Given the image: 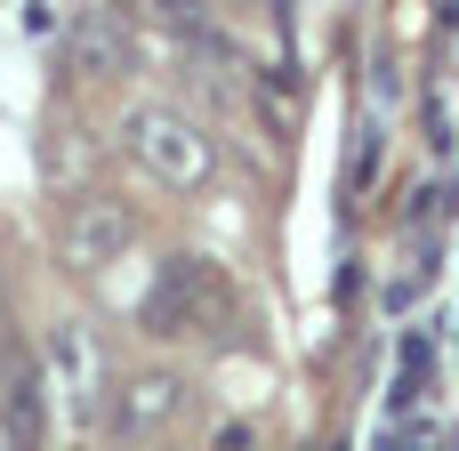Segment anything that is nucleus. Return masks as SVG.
<instances>
[{"label": "nucleus", "instance_id": "f257e3e1", "mask_svg": "<svg viewBox=\"0 0 459 451\" xmlns=\"http://www.w3.org/2000/svg\"><path fill=\"white\" fill-rule=\"evenodd\" d=\"M121 145H129V161H137L153 186H169V194H202V186L218 178L210 129H202L194 113H178V105H129V113H121Z\"/></svg>", "mask_w": 459, "mask_h": 451}, {"label": "nucleus", "instance_id": "f03ea898", "mask_svg": "<svg viewBox=\"0 0 459 451\" xmlns=\"http://www.w3.org/2000/svg\"><path fill=\"white\" fill-rule=\"evenodd\" d=\"M226 315H234V299H226V274H218L210 258H169V266L153 274V299H145V331H153V339L218 331Z\"/></svg>", "mask_w": 459, "mask_h": 451}, {"label": "nucleus", "instance_id": "7ed1b4c3", "mask_svg": "<svg viewBox=\"0 0 459 451\" xmlns=\"http://www.w3.org/2000/svg\"><path fill=\"white\" fill-rule=\"evenodd\" d=\"M129 242H137V210H129V202H113V194H81V202L65 210V226H56V250H65V266H73V274L113 266Z\"/></svg>", "mask_w": 459, "mask_h": 451}, {"label": "nucleus", "instance_id": "0eeeda50", "mask_svg": "<svg viewBox=\"0 0 459 451\" xmlns=\"http://www.w3.org/2000/svg\"><path fill=\"white\" fill-rule=\"evenodd\" d=\"M48 379L24 363V355H8V371H0V412H8V428L24 436V451H40V436H48Z\"/></svg>", "mask_w": 459, "mask_h": 451}, {"label": "nucleus", "instance_id": "1a4fd4ad", "mask_svg": "<svg viewBox=\"0 0 459 451\" xmlns=\"http://www.w3.org/2000/svg\"><path fill=\"white\" fill-rule=\"evenodd\" d=\"M0 451H24V436L8 428V412H0Z\"/></svg>", "mask_w": 459, "mask_h": 451}, {"label": "nucleus", "instance_id": "6e6552de", "mask_svg": "<svg viewBox=\"0 0 459 451\" xmlns=\"http://www.w3.org/2000/svg\"><path fill=\"white\" fill-rule=\"evenodd\" d=\"M371 137H379V129H363V137H355V161H347V186H355V194L371 186V161H379V145H371Z\"/></svg>", "mask_w": 459, "mask_h": 451}, {"label": "nucleus", "instance_id": "39448f33", "mask_svg": "<svg viewBox=\"0 0 459 451\" xmlns=\"http://www.w3.org/2000/svg\"><path fill=\"white\" fill-rule=\"evenodd\" d=\"M56 40H65V65H73L81 81H113V73L129 65V16H121V8H73Z\"/></svg>", "mask_w": 459, "mask_h": 451}, {"label": "nucleus", "instance_id": "20e7f679", "mask_svg": "<svg viewBox=\"0 0 459 451\" xmlns=\"http://www.w3.org/2000/svg\"><path fill=\"white\" fill-rule=\"evenodd\" d=\"M186 412V371H169V363H145V371H129L121 387H113V403H105V428L121 436V444H153L169 420Z\"/></svg>", "mask_w": 459, "mask_h": 451}, {"label": "nucleus", "instance_id": "423d86ee", "mask_svg": "<svg viewBox=\"0 0 459 451\" xmlns=\"http://www.w3.org/2000/svg\"><path fill=\"white\" fill-rule=\"evenodd\" d=\"M48 387H56L73 412H97V395H113V387L97 379V347H89L73 323H56V339H48Z\"/></svg>", "mask_w": 459, "mask_h": 451}]
</instances>
